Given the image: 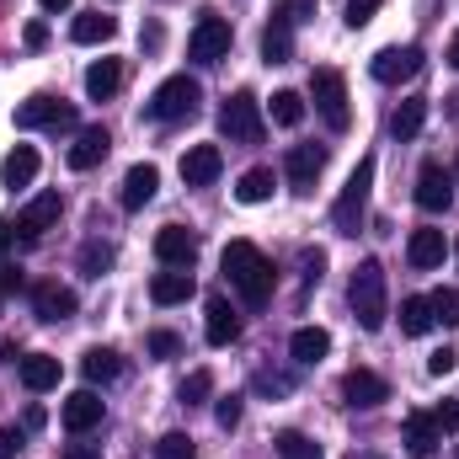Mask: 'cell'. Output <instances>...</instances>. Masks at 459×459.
<instances>
[{
  "label": "cell",
  "mask_w": 459,
  "mask_h": 459,
  "mask_svg": "<svg viewBox=\"0 0 459 459\" xmlns=\"http://www.w3.org/2000/svg\"><path fill=\"white\" fill-rule=\"evenodd\" d=\"M11 289H22V273H16V267H5V262H0V294H11Z\"/></svg>",
  "instance_id": "obj_48"
},
{
  "label": "cell",
  "mask_w": 459,
  "mask_h": 459,
  "mask_svg": "<svg viewBox=\"0 0 459 459\" xmlns=\"http://www.w3.org/2000/svg\"><path fill=\"white\" fill-rule=\"evenodd\" d=\"M113 32H117V22H113V16H102V11L75 16V27H70V38H75V43H108Z\"/></svg>",
  "instance_id": "obj_31"
},
{
  "label": "cell",
  "mask_w": 459,
  "mask_h": 459,
  "mask_svg": "<svg viewBox=\"0 0 459 459\" xmlns=\"http://www.w3.org/2000/svg\"><path fill=\"white\" fill-rule=\"evenodd\" d=\"M102 395L97 390H75L65 406H59V422H65V433H75V438H86L91 428H102Z\"/></svg>",
  "instance_id": "obj_9"
},
{
  "label": "cell",
  "mask_w": 459,
  "mask_h": 459,
  "mask_svg": "<svg viewBox=\"0 0 459 459\" xmlns=\"http://www.w3.org/2000/svg\"><path fill=\"white\" fill-rule=\"evenodd\" d=\"M209 390H214V374H209V368H193V374L182 379V390H177V395H182V406H204V401H209Z\"/></svg>",
  "instance_id": "obj_35"
},
{
  "label": "cell",
  "mask_w": 459,
  "mask_h": 459,
  "mask_svg": "<svg viewBox=\"0 0 459 459\" xmlns=\"http://www.w3.org/2000/svg\"><path fill=\"white\" fill-rule=\"evenodd\" d=\"M32 177H38V150H32V144H16V150L0 160V187L16 193V187H32Z\"/></svg>",
  "instance_id": "obj_19"
},
{
  "label": "cell",
  "mask_w": 459,
  "mask_h": 459,
  "mask_svg": "<svg viewBox=\"0 0 459 459\" xmlns=\"http://www.w3.org/2000/svg\"><path fill=\"white\" fill-rule=\"evenodd\" d=\"M438 438H444V433H438L433 411H411V417H406V449H411L417 459L433 455V449H438Z\"/></svg>",
  "instance_id": "obj_24"
},
{
  "label": "cell",
  "mask_w": 459,
  "mask_h": 459,
  "mask_svg": "<svg viewBox=\"0 0 459 459\" xmlns=\"http://www.w3.org/2000/svg\"><path fill=\"white\" fill-rule=\"evenodd\" d=\"M235 198H240V204H267V198H273V171H267V166L246 171L240 187H235Z\"/></svg>",
  "instance_id": "obj_32"
},
{
  "label": "cell",
  "mask_w": 459,
  "mask_h": 459,
  "mask_svg": "<svg viewBox=\"0 0 459 459\" xmlns=\"http://www.w3.org/2000/svg\"><path fill=\"white\" fill-rule=\"evenodd\" d=\"M428 305H433V321H438V326H459V289L428 294Z\"/></svg>",
  "instance_id": "obj_37"
},
{
  "label": "cell",
  "mask_w": 459,
  "mask_h": 459,
  "mask_svg": "<svg viewBox=\"0 0 459 459\" xmlns=\"http://www.w3.org/2000/svg\"><path fill=\"white\" fill-rule=\"evenodd\" d=\"M11 240H16V230L0 220V262H5V251H11Z\"/></svg>",
  "instance_id": "obj_50"
},
{
  "label": "cell",
  "mask_w": 459,
  "mask_h": 459,
  "mask_svg": "<svg viewBox=\"0 0 459 459\" xmlns=\"http://www.w3.org/2000/svg\"><path fill=\"white\" fill-rule=\"evenodd\" d=\"M198 102H204V86L193 75H171L155 86L150 97V117L155 123H182V117H198Z\"/></svg>",
  "instance_id": "obj_4"
},
{
  "label": "cell",
  "mask_w": 459,
  "mask_h": 459,
  "mask_svg": "<svg viewBox=\"0 0 459 459\" xmlns=\"http://www.w3.org/2000/svg\"><path fill=\"white\" fill-rule=\"evenodd\" d=\"M214 417H220V428H235V422H240V395H225V401H220V406H214Z\"/></svg>",
  "instance_id": "obj_45"
},
{
  "label": "cell",
  "mask_w": 459,
  "mask_h": 459,
  "mask_svg": "<svg viewBox=\"0 0 459 459\" xmlns=\"http://www.w3.org/2000/svg\"><path fill=\"white\" fill-rule=\"evenodd\" d=\"M204 332H209L214 347H230L235 337H240V316L230 310L225 299H209V326H204Z\"/></svg>",
  "instance_id": "obj_26"
},
{
  "label": "cell",
  "mask_w": 459,
  "mask_h": 459,
  "mask_svg": "<svg viewBox=\"0 0 459 459\" xmlns=\"http://www.w3.org/2000/svg\"><path fill=\"white\" fill-rule=\"evenodd\" d=\"M43 43H48V27H43V22H32V27H27V48H43Z\"/></svg>",
  "instance_id": "obj_49"
},
{
  "label": "cell",
  "mask_w": 459,
  "mask_h": 459,
  "mask_svg": "<svg viewBox=\"0 0 459 459\" xmlns=\"http://www.w3.org/2000/svg\"><path fill=\"white\" fill-rule=\"evenodd\" d=\"M289 352H294V363H321V358L332 352V332H321V326H299V332L289 337Z\"/></svg>",
  "instance_id": "obj_25"
},
{
  "label": "cell",
  "mask_w": 459,
  "mask_h": 459,
  "mask_svg": "<svg viewBox=\"0 0 459 459\" xmlns=\"http://www.w3.org/2000/svg\"><path fill=\"white\" fill-rule=\"evenodd\" d=\"M455 256H459V246H455Z\"/></svg>",
  "instance_id": "obj_54"
},
{
  "label": "cell",
  "mask_w": 459,
  "mask_h": 459,
  "mask_svg": "<svg viewBox=\"0 0 459 459\" xmlns=\"http://www.w3.org/2000/svg\"><path fill=\"white\" fill-rule=\"evenodd\" d=\"M65 459H102V449H97V444H81V438H75V444L65 449Z\"/></svg>",
  "instance_id": "obj_47"
},
{
  "label": "cell",
  "mask_w": 459,
  "mask_h": 459,
  "mask_svg": "<svg viewBox=\"0 0 459 459\" xmlns=\"http://www.w3.org/2000/svg\"><path fill=\"white\" fill-rule=\"evenodd\" d=\"M193 289H198V283H193L187 267H171V273H155V278H150V299H155V305H182V299H193Z\"/></svg>",
  "instance_id": "obj_21"
},
{
  "label": "cell",
  "mask_w": 459,
  "mask_h": 459,
  "mask_svg": "<svg viewBox=\"0 0 459 459\" xmlns=\"http://www.w3.org/2000/svg\"><path fill=\"white\" fill-rule=\"evenodd\" d=\"M220 128H225L235 144H256L262 139V108L251 91H235L225 108H220Z\"/></svg>",
  "instance_id": "obj_6"
},
{
  "label": "cell",
  "mask_w": 459,
  "mask_h": 459,
  "mask_svg": "<svg viewBox=\"0 0 459 459\" xmlns=\"http://www.w3.org/2000/svg\"><path fill=\"white\" fill-rule=\"evenodd\" d=\"M310 16H316V0H278L273 5V27H289V32L299 22H310Z\"/></svg>",
  "instance_id": "obj_34"
},
{
  "label": "cell",
  "mask_w": 459,
  "mask_h": 459,
  "mask_svg": "<svg viewBox=\"0 0 459 459\" xmlns=\"http://www.w3.org/2000/svg\"><path fill=\"white\" fill-rule=\"evenodd\" d=\"M59 214H65V198H59V193H38V198L16 214V225H11V230H16L22 240H38L43 230L59 225Z\"/></svg>",
  "instance_id": "obj_10"
},
{
  "label": "cell",
  "mask_w": 459,
  "mask_h": 459,
  "mask_svg": "<svg viewBox=\"0 0 459 459\" xmlns=\"http://www.w3.org/2000/svg\"><path fill=\"white\" fill-rule=\"evenodd\" d=\"M75 289H65V283H38L32 289V310H38V321H48V326H59V321H70L75 316Z\"/></svg>",
  "instance_id": "obj_14"
},
{
  "label": "cell",
  "mask_w": 459,
  "mask_h": 459,
  "mask_svg": "<svg viewBox=\"0 0 459 459\" xmlns=\"http://www.w3.org/2000/svg\"><path fill=\"white\" fill-rule=\"evenodd\" d=\"M278 455L283 459H321V444L305 433H278Z\"/></svg>",
  "instance_id": "obj_38"
},
{
  "label": "cell",
  "mask_w": 459,
  "mask_h": 459,
  "mask_svg": "<svg viewBox=\"0 0 459 459\" xmlns=\"http://www.w3.org/2000/svg\"><path fill=\"white\" fill-rule=\"evenodd\" d=\"M230 22H220V16H204L198 27H193V38H187V54L198 59V65H220L230 54Z\"/></svg>",
  "instance_id": "obj_8"
},
{
  "label": "cell",
  "mask_w": 459,
  "mask_h": 459,
  "mask_svg": "<svg viewBox=\"0 0 459 459\" xmlns=\"http://www.w3.org/2000/svg\"><path fill=\"white\" fill-rule=\"evenodd\" d=\"M155 187H160L155 166H128V177H123V209H144L155 198Z\"/></svg>",
  "instance_id": "obj_23"
},
{
  "label": "cell",
  "mask_w": 459,
  "mask_h": 459,
  "mask_svg": "<svg viewBox=\"0 0 459 459\" xmlns=\"http://www.w3.org/2000/svg\"><path fill=\"white\" fill-rule=\"evenodd\" d=\"M220 262H225V278L240 289L246 305H267V294H273V262L251 240H230Z\"/></svg>",
  "instance_id": "obj_1"
},
{
  "label": "cell",
  "mask_w": 459,
  "mask_h": 459,
  "mask_svg": "<svg viewBox=\"0 0 459 459\" xmlns=\"http://www.w3.org/2000/svg\"><path fill=\"white\" fill-rule=\"evenodd\" d=\"M81 374H86L91 385H113L117 374H123V358H117L113 347H91V352L81 358Z\"/></svg>",
  "instance_id": "obj_27"
},
{
  "label": "cell",
  "mask_w": 459,
  "mask_h": 459,
  "mask_svg": "<svg viewBox=\"0 0 459 459\" xmlns=\"http://www.w3.org/2000/svg\"><path fill=\"white\" fill-rule=\"evenodd\" d=\"M449 65H455V70H459V32H455V38H449Z\"/></svg>",
  "instance_id": "obj_51"
},
{
  "label": "cell",
  "mask_w": 459,
  "mask_h": 459,
  "mask_svg": "<svg viewBox=\"0 0 459 459\" xmlns=\"http://www.w3.org/2000/svg\"><path fill=\"white\" fill-rule=\"evenodd\" d=\"M108 150H113V134L102 128V123H91V128H81L75 134V144H70V171H91V166H102L108 160Z\"/></svg>",
  "instance_id": "obj_12"
},
{
  "label": "cell",
  "mask_w": 459,
  "mask_h": 459,
  "mask_svg": "<svg viewBox=\"0 0 459 459\" xmlns=\"http://www.w3.org/2000/svg\"><path fill=\"white\" fill-rule=\"evenodd\" d=\"M455 363H459V352H455V347H438V352L428 358V374H433V379H444V374H449Z\"/></svg>",
  "instance_id": "obj_42"
},
{
  "label": "cell",
  "mask_w": 459,
  "mask_h": 459,
  "mask_svg": "<svg viewBox=\"0 0 459 459\" xmlns=\"http://www.w3.org/2000/svg\"><path fill=\"white\" fill-rule=\"evenodd\" d=\"M455 177H459V160H455Z\"/></svg>",
  "instance_id": "obj_53"
},
{
  "label": "cell",
  "mask_w": 459,
  "mask_h": 459,
  "mask_svg": "<svg viewBox=\"0 0 459 459\" xmlns=\"http://www.w3.org/2000/svg\"><path fill=\"white\" fill-rule=\"evenodd\" d=\"M16 374H22V385H27L32 395H43V390L59 385V358H48V352H27Z\"/></svg>",
  "instance_id": "obj_22"
},
{
  "label": "cell",
  "mask_w": 459,
  "mask_h": 459,
  "mask_svg": "<svg viewBox=\"0 0 459 459\" xmlns=\"http://www.w3.org/2000/svg\"><path fill=\"white\" fill-rule=\"evenodd\" d=\"M433 422H438V433H459V401H444L433 411Z\"/></svg>",
  "instance_id": "obj_44"
},
{
  "label": "cell",
  "mask_w": 459,
  "mask_h": 459,
  "mask_svg": "<svg viewBox=\"0 0 459 459\" xmlns=\"http://www.w3.org/2000/svg\"><path fill=\"white\" fill-rule=\"evenodd\" d=\"M150 352H155V358H177V352H182V342H177L171 332H150Z\"/></svg>",
  "instance_id": "obj_43"
},
{
  "label": "cell",
  "mask_w": 459,
  "mask_h": 459,
  "mask_svg": "<svg viewBox=\"0 0 459 459\" xmlns=\"http://www.w3.org/2000/svg\"><path fill=\"white\" fill-rule=\"evenodd\" d=\"M433 326H438V321H433V305H428L422 294H411V299L401 305V332H406V337H428Z\"/></svg>",
  "instance_id": "obj_29"
},
{
  "label": "cell",
  "mask_w": 459,
  "mask_h": 459,
  "mask_svg": "<svg viewBox=\"0 0 459 459\" xmlns=\"http://www.w3.org/2000/svg\"><path fill=\"white\" fill-rule=\"evenodd\" d=\"M422 70V48L417 43H406V48H379L374 59H368V75L379 81V86H401V81H411Z\"/></svg>",
  "instance_id": "obj_7"
},
{
  "label": "cell",
  "mask_w": 459,
  "mask_h": 459,
  "mask_svg": "<svg viewBox=\"0 0 459 459\" xmlns=\"http://www.w3.org/2000/svg\"><path fill=\"white\" fill-rule=\"evenodd\" d=\"M342 395L347 406H358V411H368V406H379V401H390V385L374 374V368H352L342 379Z\"/></svg>",
  "instance_id": "obj_17"
},
{
  "label": "cell",
  "mask_w": 459,
  "mask_h": 459,
  "mask_svg": "<svg viewBox=\"0 0 459 459\" xmlns=\"http://www.w3.org/2000/svg\"><path fill=\"white\" fill-rule=\"evenodd\" d=\"M220 171H225L220 144H193V150L182 155V182H187V187H209Z\"/></svg>",
  "instance_id": "obj_15"
},
{
  "label": "cell",
  "mask_w": 459,
  "mask_h": 459,
  "mask_svg": "<svg viewBox=\"0 0 459 459\" xmlns=\"http://www.w3.org/2000/svg\"><path fill=\"white\" fill-rule=\"evenodd\" d=\"M22 449V428H0V459H16Z\"/></svg>",
  "instance_id": "obj_46"
},
{
  "label": "cell",
  "mask_w": 459,
  "mask_h": 459,
  "mask_svg": "<svg viewBox=\"0 0 459 459\" xmlns=\"http://www.w3.org/2000/svg\"><path fill=\"white\" fill-rule=\"evenodd\" d=\"M310 102H316V113L326 117V128H337V134H342L347 123H352L342 70H316V75H310Z\"/></svg>",
  "instance_id": "obj_5"
},
{
  "label": "cell",
  "mask_w": 459,
  "mask_h": 459,
  "mask_svg": "<svg viewBox=\"0 0 459 459\" xmlns=\"http://www.w3.org/2000/svg\"><path fill=\"white\" fill-rule=\"evenodd\" d=\"M299 117H305V97H299V91H273V123L294 128Z\"/></svg>",
  "instance_id": "obj_36"
},
{
  "label": "cell",
  "mask_w": 459,
  "mask_h": 459,
  "mask_svg": "<svg viewBox=\"0 0 459 459\" xmlns=\"http://www.w3.org/2000/svg\"><path fill=\"white\" fill-rule=\"evenodd\" d=\"M347 299H352V316H358V326L363 332H379L385 326V267L368 256V262H358V273H352V289H347Z\"/></svg>",
  "instance_id": "obj_2"
},
{
  "label": "cell",
  "mask_w": 459,
  "mask_h": 459,
  "mask_svg": "<svg viewBox=\"0 0 459 459\" xmlns=\"http://www.w3.org/2000/svg\"><path fill=\"white\" fill-rule=\"evenodd\" d=\"M321 171H326V144H294L289 160H283V177H289L294 187H310Z\"/></svg>",
  "instance_id": "obj_18"
},
{
  "label": "cell",
  "mask_w": 459,
  "mask_h": 459,
  "mask_svg": "<svg viewBox=\"0 0 459 459\" xmlns=\"http://www.w3.org/2000/svg\"><path fill=\"white\" fill-rule=\"evenodd\" d=\"M368 193H374V155H363V160L352 166V177H347L342 198L332 204V225L342 230V235H358L363 214H368Z\"/></svg>",
  "instance_id": "obj_3"
},
{
  "label": "cell",
  "mask_w": 459,
  "mask_h": 459,
  "mask_svg": "<svg viewBox=\"0 0 459 459\" xmlns=\"http://www.w3.org/2000/svg\"><path fill=\"white\" fill-rule=\"evenodd\" d=\"M155 256L166 262V267H193V256H198V235L182 225H166L155 235Z\"/></svg>",
  "instance_id": "obj_16"
},
{
  "label": "cell",
  "mask_w": 459,
  "mask_h": 459,
  "mask_svg": "<svg viewBox=\"0 0 459 459\" xmlns=\"http://www.w3.org/2000/svg\"><path fill=\"white\" fill-rule=\"evenodd\" d=\"M422 123H428V102H422V97H411V102H401V108H395L390 134H395V139H417V134H422Z\"/></svg>",
  "instance_id": "obj_30"
},
{
  "label": "cell",
  "mask_w": 459,
  "mask_h": 459,
  "mask_svg": "<svg viewBox=\"0 0 459 459\" xmlns=\"http://www.w3.org/2000/svg\"><path fill=\"white\" fill-rule=\"evenodd\" d=\"M81 267H86L91 278H102V273L113 267V246H102V240H91V246L81 251Z\"/></svg>",
  "instance_id": "obj_40"
},
{
  "label": "cell",
  "mask_w": 459,
  "mask_h": 459,
  "mask_svg": "<svg viewBox=\"0 0 459 459\" xmlns=\"http://www.w3.org/2000/svg\"><path fill=\"white\" fill-rule=\"evenodd\" d=\"M262 59H267V65H289V59H294L289 27H267V32H262Z\"/></svg>",
  "instance_id": "obj_33"
},
{
  "label": "cell",
  "mask_w": 459,
  "mask_h": 459,
  "mask_svg": "<svg viewBox=\"0 0 459 459\" xmlns=\"http://www.w3.org/2000/svg\"><path fill=\"white\" fill-rule=\"evenodd\" d=\"M155 459H198V449H193L187 433H166V438L155 444Z\"/></svg>",
  "instance_id": "obj_39"
},
{
  "label": "cell",
  "mask_w": 459,
  "mask_h": 459,
  "mask_svg": "<svg viewBox=\"0 0 459 459\" xmlns=\"http://www.w3.org/2000/svg\"><path fill=\"white\" fill-rule=\"evenodd\" d=\"M417 204H422L428 214H444V209L455 204V177H449L444 166H422V171H417Z\"/></svg>",
  "instance_id": "obj_13"
},
{
  "label": "cell",
  "mask_w": 459,
  "mask_h": 459,
  "mask_svg": "<svg viewBox=\"0 0 459 459\" xmlns=\"http://www.w3.org/2000/svg\"><path fill=\"white\" fill-rule=\"evenodd\" d=\"M444 256H449L444 230H411V240H406V262L411 267H444Z\"/></svg>",
  "instance_id": "obj_20"
},
{
  "label": "cell",
  "mask_w": 459,
  "mask_h": 459,
  "mask_svg": "<svg viewBox=\"0 0 459 459\" xmlns=\"http://www.w3.org/2000/svg\"><path fill=\"white\" fill-rule=\"evenodd\" d=\"M38 5H43V11H65L70 0H38Z\"/></svg>",
  "instance_id": "obj_52"
},
{
  "label": "cell",
  "mask_w": 459,
  "mask_h": 459,
  "mask_svg": "<svg viewBox=\"0 0 459 459\" xmlns=\"http://www.w3.org/2000/svg\"><path fill=\"white\" fill-rule=\"evenodd\" d=\"M16 128H75V113L59 97H27L16 108Z\"/></svg>",
  "instance_id": "obj_11"
},
{
  "label": "cell",
  "mask_w": 459,
  "mask_h": 459,
  "mask_svg": "<svg viewBox=\"0 0 459 459\" xmlns=\"http://www.w3.org/2000/svg\"><path fill=\"white\" fill-rule=\"evenodd\" d=\"M385 0H347V27H368Z\"/></svg>",
  "instance_id": "obj_41"
},
{
  "label": "cell",
  "mask_w": 459,
  "mask_h": 459,
  "mask_svg": "<svg viewBox=\"0 0 459 459\" xmlns=\"http://www.w3.org/2000/svg\"><path fill=\"white\" fill-rule=\"evenodd\" d=\"M117 86H123V65L117 59H97L91 70H86V97H97V102H108Z\"/></svg>",
  "instance_id": "obj_28"
}]
</instances>
